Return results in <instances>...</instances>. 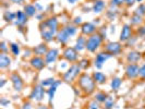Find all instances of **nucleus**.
<instances>
[{"label": "nucleus", "instance_id": "8", "mask_svg": "<svg viewBox=\"0 0 145 109\" xmlns=\"http://www.w3.org/2000/svg\"><path fill=\"white\" fill-rule=\"evenodd\" d=\"M63 58L67 59L68 61L72 62L75 61L78 59V50L75 48H71V47H68L65 51H63Z\"/></svg>", "mask_w": 145, "mask_h": 109}, {"label": "nucleus", "instance_id": "44", "mask_svg": "<svg viewBox=\"0 0 145 109\" xmlns=\"http://www.w3.org/2000/svg\"><path fill=\"white\" fill-rule=\"evenodd\" d=\"M29 106H31L29 104H26V105H24V108L23 109H29Z\"/></svg>", "mask_w": 145, "mask_h": 109}, {"label": "nucleus", "instance_id": "14", "mask_svg": "<svg viewBox=\"0 0 145 109\" xmlns=\"http://www.w3.org/2000/svg\"><path fill=\"white\" fill-rule=\"evenodd\" d=\"M11 81H12V84H13V87H14L15 91L20 92L23 87V82H22V79L18 75V74H13L11 76Z\"/></svg>", "mask_w": 145, "mask_h": 109}, {"label": "nucleus", "instance_id": "35", "mask_svg": "<svg viewBox=\"0 0 145 109\" xmlns=\"http://www.w3.org/2000/svg\"><path fill=\"white\" fill-rule=\"evenodd\" d=\"M124 2V0H111V5L112 6H121Z\"/></svg>", "mask_w": 145, "mask_h": 109}, {"label": "nucleus", "instance_id": "10", "mask_svg": "<svg viewBox=\"0 0 145 109\" xmlns=\"http://www.w3.org/2000/svg\"><path fill=\"white\" fill-rule=\"evenodd\" d=\"M81 31H82V33H83L84 35H91V34L95 33L96 26H95L93 23H88V22H86V23H84V24L82 25Z\"/></svg>", "mask_w": 145, "mask_h": 109}, {"label": "nucleus", "instance_id": "28", "mask_svg": "<svg viewBox=\"0 0 145 109\" xmlns=\"http://www.w3.org/2000/svg\"><path fill=\"white\" fill-rule=\"evenodd\" d=\"M95 98H96V101H97V102H105L106 98H107V95L105 94V93H97L96 96H95Z\"/></svg>", "mask_w": 145, "mask_h": 109}, {"label": "nucleus", "instance_id": "23", "mask_svg": "<svg viewBox=\"0 0 145 109\" xmlns=\"http://www.w3.org/2000/svg\"><path fill=\"white\" fill-rule=\"evenodd\" d=\"M34 52L38 55V56H42V55H46L48 52V49H47V46L45 44H42V45H38L37 47L34 48Z\"/></svg>", "mask_w": 145, "mask_h": 109}, {"label": "nucleus", "instance_id": "42", "mask_svg": "<svg viewBox=\"0 0 145 109\" xmlns=\"http://www.w3.org/2000/svg\"><path fill=\"white\" fill-rule=\"evenodd\" d=\"M74 22H75L76 24H78V23L80 24V23H81V18H80V16H79V18H75V21H74Z\"/></svg>", "mask_w": 145, "mask_h": 109}, {"label": "nucleus", "instance_id": "46", "mask_svg": "<svg viewBox=\"0 0 145 109\" xmlns=\"http://www.w3.org/2000/svg\"><path fill=\"white\" fill-rule=\"evenodd\" d=\"M5 83H6V81H5V80H2V82H1V84H0V86L2 87V86H3V84H5Z\"/></svg>", "mask_w": 145, "mask_h": 109}, {"label": "nucleus", "instance_id": "21", "mask_svg": "<svg viewBox=\"0 0 145 109\" xmlns=\"http://www.w3.org/2000/svg\"><path fill=\"white\" fill-rule=\"evenodd\" d=\"M105 8V2L103 0H96L93 5V11L95 13H101Z\"/></svg>", "mask_w": 145, "mask_h": 109}, {"label": "nucleus", "instance_id": "9", "mask_svg": "<svg viewBox=\"0 0 145 109\" xmlns=\"http://www.w3.org/2000/svg\"><path fill=\"white\" fill-rule=\"evenodd\" d=\"M106 51L109 52L110 55H118L120 54L121 51V45L119 43H115V42H111V43H108L107 46H106Z\"/></svg>", "mask_w": 145, "mask_h": 109}, {"label": "nucleus", "instance_id": "22", "mask_svg": "<svg viewBox=\"0 0 145 109\" xmlns=\"http://www.w3.org/2000/svg\"><path fill=\"white\" fill-rule=\"evenodd\" d=\"M93 80L96 82V83H99V84H103L105 83L107 78L105 74H103L102 72H94L93 73Z\"/></svg>", "mask_w": 145, "mask_h": 109}, {"label": "nucleus", "instance_id": "3", "mask_svg": "<svg viewBox=\"0 0 145 109\" xmlns=\"http://www.w3.org/2000/svg\"><path fill=\"white\" fill-rule=\"evenodd\" d=\"M102 38L103 37L99 34H93L86 40V49L91 52L96 51V49L99 48L101 44H102Z\"/></svg>", "mask_w": 145, "mask_h": 109}, {"label": "nucleus", "instance_id": "43", "mask_svg": "<svg viewBox=\"0 0 145 109\" xmlns=\"http://www.w3.org/2000/svg\"><path fill=\"white\" fill-rule=\"evenodd\" d=\"M35 7H36L38 10H42V9H43V7H42L40 5H38V3H36V5H35Z\"/></svg>", "mask_w": 145, "mask_h": 109}, {"label": "nucleus", "instance_id": "33", "mask_svg": "<svg viewBox=\"0 0 145 109\" xmlns=\"http://www.w3.org/2000/svg\"><path fill=\"white\" fill-rule=\"evenodd\" d=\"M138 15H144L145 14V5H140V7L137 9V12H135Z\"/></svg>", "mask_w": 145, "mask_h": 109}, {"label": "nucleus", "instance_id": "12", "mask_svg": "<svg viewBox=\"0 0 145 109\" xmlns=\"http://www.w3.org/2000/svg\"><path fill=\"white\" fill-rule=\"evenodd\" d=\"M131 34H132V29H131L130 25H124L122 31H121V34H120V40L121 42H127L129 38L131 37Z\"/></svg>", "mask_w": 145, "mask_h": 109}, {"label": "nucleus", "instance_id": "36", "mask_svg": "<svg viewBox=\"0 0 145 109\" xmlns=\"http://www.w3.org/2000/svg\"><path fill=\"white\" fill-rule=\"evenodd\" d=\"M140 76L145 79V65H143L140 68Z\"/></svg>", "mask_w": 145, "mask_h": 109}, {"label": "nucleus", "instance_id": "6", "mask_svg": "<svg viewBox=\"0 0 145 109\" xmlns=\"http://www.w3.org/2000/svg\"><path fill=\"white\" fill-rule=\"evenodd\" d=\"M112 55H110L109 52H99L96 58H95V67L97 69H101L103 67V65L108 60L109 58H111Z\"/></svg>", "mask_w": 145, "mask_h": 109}, {"label": "nucleus", "instance_id": "48", "mask_svg": "<svg viewBox=\"0 0 145 109\" xmlns=\"http://www.w3.org/2000/svg\"><path fill=\"white\" fill-rule=\"evenodd\" d=\"M137 1H138V2H141V1H142V0H137Z\"/></svg>", "mask_w": 145, "mask_h": 109}, {"label": "nucleus", "instance_id": "32", "mask_svg": "<svg viewBox=\"0 0 145 109\" xmlns=\"http://www.w3.org/2000/svg\"><path fill=\"white\" fill-rule=\"evenodd\" d=\"M54 83H55V80H54L52 78H50V79H46V80H44L43 82H42V85H43L44 87L45 86H51Z\"/></svg>", "mask_w": 145, "mask_h": 109}, {"label": "nucleus", "instance_id": "38", "mask_svg": "<svg viewBox=\"0 0 145 109\" xmlns=\"http://www.w3.org/2000/svg\"><path fill=\"white\" fill-rule=\"evenodd\" d=\"M124 2H125L128 6H131V5H133V3L135 2V0H124Z\"/></svg>", "mask_w": 145, "mask_h": 109}, {"label": "nucleus", "instance_id": "39", "mask_svg": "<svg viewBox=\"0 0 145 109\" xmlns=\"http://www.w3.org/2000/svg\"><path fill=\"white\" fill-rule=\"evenodd\" d=\"M1 50H2V52H3V54H5V51L7 50V47H6V44L3 43V42L1 43Z\"/></svg>", "mask_w": 145, "mask_h": 109}, {"label": "nucleus", "instance_id": "17", "mask_svg": "<svg viewBox=\"0 0 145 109\" xmlns=\"http://www.w3.org/2000/svg\"><path fill=\"white\" fill-rule=\"evenodd\" d=\"M60 84H61V81H55V83H54L50 86V88H49V91H48V99H49L50 102H52L55 93H56V91H57V87H58Z\"/></svg>", "mask_w": 145, "mask_h": 109}, {"label": "nucleus", "instance_id": "25", "mask_svg": "<svg viewBox=\"0 0 145 109\" xmlns=\"http://www.w3.org/2000/svg\"><path fill=\"white\" fill-rule=\"evenodd\" d=\"M3 19L6 20L7 22H11L16 19V13H13L11 11H6L3 13Z\"/></svg>", "mask_w": 145, "mask_h": 109}, {"label": "nucleus", "instance_id": "30", "mask_svg": "<svg viewBox=\"0 0 145 109\" xmlns=\"http://www.w3.org/2000/svg\"><path fill=\"white\" fill-rule=\"evenodd\" d=\"M141 22H142V16L137 14V13L133 15L132 19H131V23H132V24H140Z\"/></svg>", "mask_w": 145, "mask_h": 109}, {"label": "nucleus", "instance_id": "34", "mask_svg": "<svg viewBox=\"0 0 145 109\" xmlns=\"http://www.w3.org/2000/svg\"><path fill=\"white\" fill-rule=\"evenodd\" d=\"M88 63H89L88 60H85V59H84V60L81 61V63H79V65L81 67V69H86L87 67H88Z\"/></svg>", "mask_w": 145, "mask_h": 109}, {"label": "nucleus", "instance_id": "7", "mask_svg": "<svg viewBox=\"0 0 145 109\" xmlns=\"http://www.w3.org/2000/svg\"><path fill=\"white\" fill-rule=\"evenodd\" d=\"M125 75L128 79H135L138 75H140V68L138 65L131 63L125 69Z\"/></svg>", "mask_w": 145, "mask_h": 109}, {"label": "nucleus", "instance_id": "15", "mask_svg": "<svg viewBox=\"0 0 145 109\" xmlns=\"http://www.w3.org/2000/svg\"><path fill=\"white\" fill-rule=\"evenodd\" d=\"M69 37H70V35H69V33L65 29V27L61 29V31H59L58 34H57V39H58L59 43L61 44L67 43L69 40Z\"/></svg>", "mask_w": 145, "mask_h": 109}, {"label": "nucleus", "instance_id": "2", "mask_svg": "<svg viewBox=\"0 0 145 109\" xmlns=\"http://www.w3.org/2000/svg\"><path fill=\"white\" fill-rule=\"evenodd\" d=\"M79 84H80L81 88L87 93V94H91L93 93L95 89V81L88 76L87 74H83L80 76V80H79Z\"/></svg>", "mask_w": 145, "mask_h": 109}, {"label": "nucleus", "instance_id": "4", "mask_svg": "<svg viewBox=\"0 0 145 109\" xmlns=\"http://www.w3.org/2000/svg\"><path fill=\"white\" fill-rule=\"evenodd\" d=\"M80 71H81V67L79 65H71L70 69L65 73V75H63V80H65V82H68V83L72 82V81L79 75Z\"/></svg>", "mask_w": 145, "mask_h": 109}, {"label": "nucleus", "instance_id": "27", "mask_svg": "<svg viewBox=\"0 0 145 109\" xmlns=\"http://www.w3.org/2000/svg\"><path fill=\"white\" fill-rule=\"evenodd\" d=\"M114 98L112 97H110V96H107V98H106V101H105V107L106 109H111L114 107Z\"/></svg>", "mask_w": 145, "mask_h": 109}, {"label": "nucleus", "instance_id": "18", "mask_svg": "<svg viewBox=\"0 0 145 109\" xmlns=\"http://www.w3.org/2000/svg\"><path fill=\"white\" fill-rule=\"evenodd\" d=\"M84 48H86V39L84 36H80L76 39V44H75V49L78 51H82Z\"/></svg>", "mask_w": 145, "mask_h": 109}, {"label": "nucleus", "instance_id": "45", "mask_svg": "<svg viewBox=\"0 0 145 109\" xmlns=\"http://www.w3.org/2000/svg\"><path fill=\"white\" fill-rule=\"evenodd\" d=\"M37 109H48V108H47L46 106H39V107H38Z\"/></svg>", "mask_w": 145, "mask_h": 109}, {"label": "nucleus", "instance_id": "37", "mask_svg": "<svg viewBox=\"0 0 145 109\" xmlns=\"http://www.w3.org/2000/svg\"><path fill=\"white\" fill-rule=\"evenodd\" d=\"M89 109H99L98 104H97L96 102H91V105H89Z\"/></svg>", "mask_w": 145, "mask_h": 109}, {"label": "nucleus", "instance_id": "40", "mask_svg": "<svg viewBox=\"0 0 145 109\" xmlns=\"http://www.w3.org/2000/svg\"><path fill=\"white\" fill-rule=\"evenodd\" d=\"M7 104H10V102H9V101H6L5 98H1V105H2V106L7 105Z\"/></svg>", "mask_w": 145, "mask_h": 109}, {"label": "nucleus", "instance_id": "16", "mask_svg": "<svg viewBox=\"0 0 145 109\" xmlns=\"http://www.w3.org/2000/svg\"><path fill=\"white\" fill-rule=\"evenodd\" d=\"M31 65L33 68H35L37 70H40L45 67V61L40 57H34L31 60Z\"/></svg>", "mask_w": 145, "mask_h": 109}, {"label": "nucleus", "instance_id": "1", "mask_svg": "<svg viewBox=\"0 0 145 109\" xmlns=\"http://www.w3.org/2000/svg\"><path fill=\"white\" fill-rule=\"evenodd\" d=\"M42 37L46 42H50L58 31V20L57 18H49L45 22H42L39 25Z\"/></svg>", "mask_w": 145, "mask_h": 109}, {"label": "nucleus", "instance_id": "20", "mask_svg": "<svg viewBox=\"0 0 145 109\" xmlns=\"http://www.w3.org/2000/svg\"><path fill=\"white\" fill-rule=\"evenodd\" d=\"M127 59L131 63H135V62H138V60L141 59V54L138 52V51H131V52H129Z\"/></svg>", "mask_w": 145, "mask_h": 109}, {"label": "nucleus", "instance_id": "26", "mask_svg": "<svg viewBox=\"0 0 145 109\" xmlns=\"http://www.w3.org/2000/svg\"><path fill=\"white\" fill-rule=\"evenodd\" d=\"M121 83H122V81H121V79H119V78L112 79V81H111V88L115 89V91H117V89L120 87Z\"/></svg>", "mask_w": 145, "mask_h": 109}, {"label": "nucleus", "instance_id": "47", "mask_svg": "<svg viewBox=\"0 0 145 109\" xmlns=\"http://www.w3.org/2000/svg\"><path fill=\"white\" fill-rule=\"evenodd\" d=\"M68 1H69V2H70V3H74V2H75V1H76V0H68Z\"/></svg>", "mask_w": 145, "mask_h": 109}, {"label": "nucleus", "instance_id": "11", "mask_svg": "<svg viewBox=\"0 0 145 109\" xmlns=\"http://www.w3.org/2000/svg\"><path fill=\"white\" fill-rule=\"evenodd\" d=\"M27 22V15L25 14V12L18 11L16 12V19H15V25L18 26H23L25 25Z\"/></svg>", "mask_w": 145, "mask_h": 109}, {"label": "nucleus", "instance_id": "41", "mask_svg": "<svg viewBox=\"0 0 145 109\" xmlns=\"http://www.w3.org/2000/svg\"><path fill=\"white\" fill-rule=\"evenodd\" d=\"M12 2H14V3H22L24 0H11Z\"/></svg>", "mask_w": 145, "mask_h": 109}, {"label": "nucleus", "instance_id": "31", "mask_svg": "<svg viewBox=\"0 0 145 109\" xmlns=\"http://www.w3.org/2000/svg\"><path fill=\"white\" fill-rule=\"evenodd\" d=\"M65 29L69 33L70 36L75 35V33H76V27H75V26H70V25H68V26H65Z\"/></svg>", "mask_w": 145, "mask_h": 109}, {"label": "nucleus", "instance_id": "24", "mask_svg": "<svg viewBox=\"0 0 145 109\" xmlns=\"http://www.w3.org/2000/svg\"><path fill=\"white\" fill-rule=\"evenodd\" d=\"M36 11H37L36 7L33 6V5H26V6L24 7V12H25V14L27 15V16H33V15H35Z\"/></svg>", "mask_w": 145, "mask_h": 109}, {"label": "nucleus", "instance_id": "49", "mask_svg": "<svg viewBox=\"0 0 145 109\" xmlns=\"http://www.w3.org/2000/svg\"><path fill=\"white\" fill-rule=\"evenodd\" d=\"M144 58H145V56H144Z\"/></svg>", "mask_w": 145, "mask_h": 109}, {"label": "nucleus", "instance_id": "13", "mask_svg": "<svg viewBox=\"0 0 145 109\" xmlns=\"http://www.w3.org/2000/svg\"><path fill=\"white\" fill-rule=\"evenodd\" d=\"M58 50L57 49H50L48 50V52L45 55V59H46V62L47 63H51V62H55L56 59L58 57Z\"/></svg>", "mask_w": 145, "mask_h": 109}, {"label": "nucleus", "instance_id": "29", "mask_svg": "<svg viewBox=\"0 0 145 109\" xmlns=\"http://www.w3.org/2000/svg\"><path fill=\"white\" fill-rule=\"evenodd\" d=\"M10 48H11V51H12L13 56H18L20 54V48H19V45L18 44H11Z\"/></svg>", "mask_w": 145, "mask_h": 109}, {"label": "nucleus", "instance_id": "5", "mask_svg": "<svg viewBox=\"0 0 145 109\" xmlns=\"http://www.w3.org/2000/svg\"><path fill=\"white\" fill-rule=\"evenodd\" d=\"M44 95H45L44 86L43 85H37L33 88L32 93L29 95V98L33 99V101H36V102H40V101H43Z\"/></svg>", "mask_w": 145, "mask_h": 109}, {"label": "nucleus", "instance_id": "19", "mask_svg": "<svg viewBox=\"0 0 145 109\" xmlns=\"http://www.w3.org/2000/svg\"><path fill=\"white\" fill-rule=\"evenodd\" d=\"M10 63H11V59L9 58L6 54L2 52V54L0 55V68H1V69H5V68L9 67Z\"/></svg>", "mask_w": 145, "mask_h": 109}]
</instances>
